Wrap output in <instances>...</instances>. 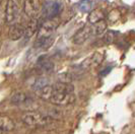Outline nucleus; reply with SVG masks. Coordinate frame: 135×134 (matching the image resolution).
I'll return each mask as SVG.
<instances>
[{
  "label": "nucleus",
  "instance_id": "1",
  "mask_svg": "<svg viewBox=\"0 0 135 134\" xmlns=\"http://www.w3.org/2000/svg\"><path fill=\"white\" fill-rule=\"evenodd\" d=\"M21 121L30 127H43L52 122V117L38 112H27L21 116Z\"/></svg>",
  "mask_w": 135,
  "mask_h": 134
},
{
  "label": "nucleus",
  "instance_id": "2",
  "mask_svg": "<svg viewBox=\"0 0 135 134\" xmlns=\"http://www.w3.org/2000/svg\"><path fill=\"white\" fill-rule=\"evenodd\" d=\"M20 10H21L20 0H7L5 6V13H6L5 20L9 26L16 23L17 20L20 18Z\"/></svg>",
  "mask_w": 135,
  "mask_h": 134
},
{
  "label": "nucleus",
  "instance_id": "3",
  "mask_svg": "<svg viewBox=\"0 0 135 134\" xmlns=\"http://www.w3.org/2000/svg\"><path fill=\"white\" fill-rule=\"evenodd\" d=\"M75 100H76V97L74 93H62L54 89L53 94L49 102L56 106H69L73 104Z\"/></svg>",
  "mask_w": 135,
  "mask_h": 134
},
{
  "label": "nucleus",
  "instance_id": "4",
  "mask_svg": "<svg viewBox=\"0 0 135 134\" xmlns=\"http://www.w3.org/2000/svg\"><path fill=\"white\" fill-rule=\"evenodd\" d=\"M59 26V21L57 18L45 20L40 27L38 32V38H49L52 37V35L56 31V28Z\"/></svg>",
  "mask_w": 135,
  "mask_h": 134
},
{
  "label": "nucleus",
  "instance_id": "5",
  "mask_svg": "<svg viewBox=\"0 0 135 134\" xmlns=\"http://www.w3.org/2000/svg\"><path fill=\"white\" fill-rule=\"evenodd\" d=\"M94 36V30H93V25H86L84 27L79 28L74 36L72 37V42L75 45H82L86 41Z\"/></svg>",
  "mask_w": 135,
  "mask_h": 134
},
{
  "label": "nucleus",
  "instance_id": "6",
  "mask_svg": "<svg viewBox=\"0 0 135 134\" xmlns=\"http://www.w3.org/2000/svg\"><path fill=\"white\" fill-rule=\"evenodd\" d=\"M62 10V6L60 3L56 1H49L43 7V15L44 18L47 20H53L56 18Z\"/></svg>",
  "mask_w": 135,
  "mask_h": 134
},
{
  "label": "nucleus",
  "instance_id": "7",
  "mask_svg": "<svg viewBox=\"0 0 135 134\" xmlns=\"http://www.w3.org/2000/svg\"><path fill=\"white\" fill-rule=\"evenodd\" d=\"M104 60V56L100 52H95L91 55H89L88 58H85L83 62L81 63V67L83 69H91L100 66Z\"/></svg>",
  "mask_w": 135,
  "mask_h": 134
},
{
  "label": "nucleus",
  "instance_id": "8",
  "mask_svg": "<svg viewBox=\"0 0 135 134\" xmlns=\"http://www.w3.org/2000/svg\"><path fill=\"white\" fill-rule=\"evenodd\" d=\"M41 3L39 0H25L23 2V10L27 16L36 18V16L40 13Z\"/></svg>",
  "mask_w": 135,
  "mask_h": 134
},
{
  "label": "nucleus",
  "instance_id": "9",
  "mask_svg": "<svg viewBox=\"0 0 135 134\" xmlns=\"http://www.w3.org/2000/svg\"><path fill=\"white\" fill-rule=\"evenodd\" d=\"M25 33H26V27H23L20 23L16 22L12 26H10L8 36L11 41H18L22 37H25Z\"/></svg>",
  "mask_w": 135,
  "mask_h": 134
},
{
  "label": "nucleus",
  "instance_id": "10",
  "mask_svg": "<svg viewBox=\"0 0 135 134\" xmlns=\"http://www.w3.org/2000/svg\"><path fill=\"white\" fill-rule=\"evenodd\" d=\"M32 102V98L28 95V94H25L22 92H17V93H14L11 98H10V103L13 104V105H27Z\"/></svg>",
  "mask_w": 135,
  "mask_h": 134
},
{
  "label": "nucleus",
  "instance_id": "11",
  "mask_svg": "<svg viewBox=\"0 0 135 134\" xmlns=\"http://www.w3.org/2000/svg\"><path fill=\"white\" fill-rule=\"evenodd\" d=\"M40 21L37 18H32L28 21V23L26 27V33H25V38L26 39H30L34 36L36 33L39 32L40 30Z\"/></svg>",
  "mask_w": 135,
  "mask_h": 134
},
{
  "label": "nucleus",
  "instance_id": "12",
  "mask_svg": "<svg viewBox=\"0 0 135 134\" xmlns=\"http://www.w3.org/2000/svg\"><path fill=\"white\" fill-rule=\"evenodd\" d=\"M15 127L13 120L7 116H0V132H9Z\"/></svg>",
  "mask_w": 135,
  "mask_h": 134
},
{
  "label": "nucleus",
  "instance_id": "13",
  "mask_svg": "<svg viewBox=\"0 0 135 134\" xmlns=\"http://www.w3.org/2000/svg\"><path fill=\"white\" fill-rule=\"evenodd\" d=\"M104 18H105L104 12L102 11L101 9L95 8V9L91 10V11L89 12V14H88V21L90 25H95V23L99 22V21L104 20Z\"/></svg>",
  "mask_w": 135,
  "mask_h": 134
},
{
  "label": "nucleus",
  "instance_id": "14",
  "mask_svg": "<svg viewBox=\"0 0 135 134\" xmlns=\"http://www.w3.org/2000/svg\"><path fill=\"white\" fill-rule=\"evenodd\" d=\"M53 92H54V87H53V85L47 84L46 87H44L43 88H41V89H39V90H37L36 94H38L41 99H43V100L49 102L50 99H51V97H52V94H53Z\"/></svg>",
  "mask_w": 135,
  "mask_h": 134
},
{
  "label": "nucleus",
  "instance_id": "15",
  "mask_svg": "<svg viewBox=\"0 0 135 134\" xmlns=\"http://www.w3.org/2000/svg\"><path fill=\"white\" fill-rule=\"evenodd\" d=\"M38 66L42 71L48 72V73H50L54 70V63L48 58H43L42 57L40 60L38 61Z\"/></svg>",
  "mask_w": 135,
  "mask_h": 134
},
{
  "label": "nucleus",
  "instance_id": "16",
  "mask_svg": "<svg viewBox=\"0 0 135 134\" xmlns=\"http://www.w3.org/2000/svg\"><path fill=\"white\" fill-rule=\"evenodd\" d=\"M54 43V38L49 37V38H37V41L35 43V47L37 49H48L52 46Z\"/></svg>",
  "mask_w": 135,
  "mask_h": 134
},
{
  "label": "nucleus",
  "instance_id": "17",
  "mask_svg": "<svg viewBox=\"0 0 135 134\" xmlns=\"http://www.w3.org/2000/svg\"><path fill=\"white\" fill-rule=\"evenodd\" d=\"M53 87L55 90L62 92V93H74V87L71 83H67V82L58 81L55 84H53Z\"/></svg>",
  "mask_w": 135,
  "mask_h": 134
},
{
  "label": "nucleus",
  "instance_id": "18",
  "mask_svg": "<svg viewBox=\"0 0 135 134\" xmlns=\"http://www.w3.org/2000/svg\"><path fill=\"white\" fill-rule=\"evenodd\" d=\"M108 25L105 20L99 21L95 25H93V30H94V36H102L106 33Z\"/></svg>",
  "mask_w": 135,
  "mask_h": 134
},
{
  "label": "nucleus",
  "instance_id": "19",
  "mask_svg": "<svg viewBox=\"0 0 135 134\" xmlns=\"http://www.w3.org/2000/svg\"><path fill=\"white\" fill-rule=\"evenodd\" d=\"M48 83H47V80L45 79V78H40V79H37V80L35 81V83L33 84V88H34V90H39L41 88H43L44 87H46Z\"/></svg>",
  "mask_w": 135,
  "mask_h": 134
},
{
  "label": "nucleus",
  "instance_id": "20",
  "mask_svg": "<svg viewBox=\"0 0 135 134\" xmlns=\"http://www.w3.org/2000/svg\"><path fill=\"white\" fill-rule=\"evenodd\" d=\"M115 40V34L113 32H106L104 34V41L106 43H112L113 41Z\"/></svg>",
  "mask_w": 135,
  "mask_h": 134
},
{
  "label": "nucleus",
  "instance_id": "21",
  "mask_svg": "<svg viewBox=\"0 0 135 134\" xmlns=\"http://www.w3.org/2000/svg\"><path fill=\"white\" fill-rule=\"evenodd\" d=\"M1 4H2V0H0V6H1Z\"/></svg>",
  "mask_w": 135,
  "mask_h": 134
},
{
  "label": "nucleus",
  "instance_id": "22",
  "mask_svg": "<svg viewBox=\"0 0 135 134\" xmlns=\"http://www.w3.org/2000/svg\"><path fill=\"white\" fill-rule=\"evenodd\" d=\"M0 42H1V34H0Z\"/></svg>",
  "mask_w": 135,
  "mask_h": 134
}]
</instances>
